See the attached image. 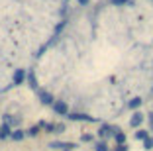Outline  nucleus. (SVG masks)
Instances as JSON below:
<instances>
[{"label": "nucleus", "mask_w": 153, "mask_h": 151, "mask_svg": "<svg viewBox=\"0 0 153 151\" xmlns=\"http://www.w3.org/2000/svg\"><path fill=\"white\" fill-rule=\"evenodd\" d=\"M140 104H141V100H140V98H134V100L130 102V108H137Z\"/></svg>", "instance_id": "1a4fd4ad"}, {"label": "nucleus", "mask_w": 153, "mask_h": 151, "mask_svg": "<svg viewBox=\"0 0 153 151\" xmlns=\"http://www.w3.org/2000/svg\"><path fill=\"white\" fill-rule=\"evenodd\" d=\"M39 98H41V102H43V104H53V96H51L49 92H45V90L39 92Z\"/></svg>", "instance_id": "7ed1b4c3"}, {"label": "nucleus", "mask_w": 153, "mask_h": 151, "mask_svg": "<svg viewBox=\"0 0 153 151\" xmlns=\"http://www.w3.org/2000/svg\"><path fill=\"white\" fill-rule=\"evenodd\" d=\"M130 0H110V4H128Z\"/></svg>", "instance_id": "f8f14e48"}, {"label": "nucleus", "mask_w": 153, "mask_h": 151, "mask_svg": "<svg viewBox=\"0 0 153 151\" xmlns=\"http://www.w3.org/2000/svg\"><path fill=\"white\" fill-rule=\"evenodd\" d=\"M135 138H137V139H147V132H143V129H140V132L135 133Z\"/></svg>", "instance_id": "0eeeda50"}, {"label": "nucleus", "mask_w": 153, "mask_h": 151, "mask_svg": "<svg viewBox=\"0 0 153 151\" xmlns=\"http://www.w3.org/2000/svg\"><path fill=\"white\" fill-rule=\"evenodd\" d=\"M12 138H14V139H22V138H24V133H22V132H14V133H12Z\"/></svg>", "instance_id": "ddd939ff"}, {"label": "nucleus", "mask_w": 153, "mask_h": 151, "mask_svg": "<svg viewBox=\"0 0 153 151\" xmlns=\"http://www.w3.org/2000/svg\"><path fill=\"white\" fill-rule=\"evenodd\" d=\"M27 83H30V86H32V89H37V80H36V75H33V71L27 73Z\"/></svg>", "instance_id": "423d86ee"}, {"label": "nucleus", "mask_w": 153, "mask_h": 151, "mask_svg": "<svg viewBox=\"0 0 153 151\" xmlns=\"http://www.w3.org/2000/svg\"><path fill=\"white\" fill-rule=\"evenodd\" d=\"M143 141H145V147H147V149H151V147H153V139H143Z\"/></svg>", "instance_id": "4468645a"}, {"label": "nucleus", "mask_w": 153, "mask_h": 151, "mask_svg": "<svg viewBox=\"0 0 153 151\" xmlns=\"http://www.w3.org/2000/svg\"><path fill=\"white\" fill-rule=\"evenodd\" d=\"M51 147H55V149H61V147H73L71 143H51Z\"/></svg>", "instance_id": "6e6552de"}, {"label": "nucleus", "mask_w": 153, "mask_h": 151, "mask_svg": "<svg viewBox=\"0 0 153 151\" xmlns=\"http://www.w3.org/2000/svg\"><path fill=\"white\" fill-rule=\"evenodd\" d=\"M98 151H106V149H104V145H98Z\"/></svg>", "instance_id": "dca6fc26"}, {"label": "nucleus", "mask_w": 153, "mask_h": 151, "mask_svg": "<svg viewBox=\"0 0 153 151\" xmlns=\"http://www.w3.org/2000/svg\"><path fill=\"white\" fill-rule=\"evenodd\" d=\"M22 80H24V71H22V69H18V71L14 73V85H20Z\"/></svg>", "instance_id": "39448f33"}, {"label": "nucleus", "mask_w": 153, "mask_h": 151, "mask_svg": "<svg viewBox=\"0 0 153 151\" xmlns=\"http://www.w3.org/2000/svg\"><path fill=\"white\" fill-rule=\"evenodd\" d=\"M116 141L118 143H124V141H126V135H124V133H116Z\"/></svg>", "instance_id": "9d476101"}, {"label": "nucleus", "mask_w": 153, "mask_h": 151, "mask_svg": "<svg viewBox=\"0 0 153 151\" xmlns=\"http://www.w3.org/2000/svg\"><path fill=\"white\" fill-rule=\"evenodd\" d=\"M37 132H39V128H32V129H30V135H36Z\"/></svg>", "instance_id": "2eb2a0df"}, {"label": "nucleus", "mask_w": 153, "mask_h": 151, "mask_svg": "<svg viewBox=\"0 0 153 151\" xmlns=\"http://www.w3.org/2000/svg\"><path fill=\"white\" fill-rule=\"evenodd\" d=\"M53 108H55V112H57V114H67V104L65 102H61V100H59V102H53Z\"/></svg>", "instance_id": "f257e3e1"}, {"label": "nucleus", "mask_w": 153, "mask_h": 151, "mask_svg": "<svg viewBox=\"0 0 153 151\" xmlns=\"http://www.w3.org/2000/svg\"><path fill=\"white\" fill-rule=\"evenodd\" d=\"M79 2H81V4H86V2H88V0H79Z\"/></svg>", "instance_id": "f3484780"}, {"label": "nucleus", "mask_w": 153, "mask_h": 151, "mask_svg": "<svg viewBox=\"0 0 153 151\" xmlns=\"http://www.w3.org/2000/svg\"><path fill=\"white\" fill-rule=\"evenodd\" d=\"M0 138H8V128H0Z\"/></svg>", "instance_id": "9b49d317"}, {"label": "nucleus", "mask_w": 153, "mask_h": 151, "mask_svg": "<svg viewBox=\"0 0 153 151\" xmlns=\"http://www.w3.org/2000/svg\"><path fill=\"white\" fill-rule=\"evenodd\" d=\"M141 122H143V116H141V114H134V116H131V120H130V124L134 126V128H137Z\"/></svg>", "instance_id": "20e7f679"}, {"label": "nucleus", "mask_w": 153, "mask_h": 151, "mask_svg": "<svg viewBox=\"0 0 153 151\" xmlns=\"http://www.w3.org/2000/svg\"><path fill=\"white\" fill-rule=\"evenodd\" d=\"M69 118H71V120H81V122H92L94 120V118H90V116H86V114H71L69 116Z\"/></svg>", "instance_id": "f03ea898"}]
</instances>
